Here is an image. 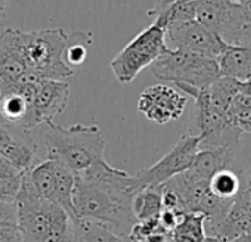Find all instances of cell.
Masks as SVG:
<instances>
[{"instance_id":"1","label":"cell","mask_w":251,"mask_h":242,"mask_svg":"<svg viewBox=\"0 0 251 242\" xmlns=\"http://www.w3.org/2000/svg\"><path fill=\"white\" fill-rule=\"evenodd\" d=\"M73 208L75 218H90L106 223L120 236L127 239L136 220L132 213V198L139 191L133 176L98 163L74 173Z\"/></svg>"},{"instance_id":"2","label":"cell","mask_w":251,"mask_h":242,"mask_svg":"<svg viewBox=\"0 0 251 242\" xmlns=\"http://www.w3.org/2000/svg\"><path fill=\"white\" fill-rule=\"evenodd\" d=\"M43 141L48 160L56 161L73 173H80L105 160V136L98 126L81 123L61 127L55 123L46 124Z\"/></svg>"},{"instance_id":"3","label":"cell","mask_w":251,"mask_h":242,"mask_svg":"<svg viewBox=\"0 0 251 242\" xmlns=\"http://www.w3.org/2000/svg\"><path fill=\"white\" fill-rule=\"evenodd\" d=\"M68 34L62 28H46L24 33L18 30V49L27 68L42 80L65 81L74 70L65 62Z\"/></svg>"},{"instance_id":"4","label":"cell","mask_w":251,"mask_h":242,"mask_svg":"<svg viewBox=\"0 0 251 242\" xmlns=\"http://www.w3.org/2000/svg\"><path fill=\"white\" fill-rule=\"evenodd\" d=\"M150 68L155 78L172 83L173 87L188 86L202 90L222 77L216 59L182 49H167Z\"/></svg>"},{"instance_id":"5","label":"cell","mask_w":251,"mask_h":242,"mask_svg":"<svg viewBox=\"0 0 251 242\" xmlns=\"http://www.w3.org/2000/svg\"><path fill=\"white\" fill-rule=\"evenodd\" d=\"M167 49L166 27L154 21L115 55L109 67L118 83H132L144 68L151 67Z\"/></svg>"},{"instance_id":"6","label":"cell","mask_w":251,"mask_h":242,"mask_svg":"<svg viewBox=\"0 0 251 242\" xmlns=\"http://www.w3.org/2000/svg\"><path fill=\"white\" fill-rule=\"evenodd\" d=\"M15 204L17 227L24 242H42L50 229L58 205L39 196L25 173L23 174Z\"/></svg>"},{"instance_id":"7","label":"cell","mask_w":251,"mask_h":242,"mask_svg":"<svg viewBox=\"0 0 251 242\" xmlns=\"http://www.w3.org/2000/svg\"><path fill=\"white\" fill-rule=\"evenodd\" d=\"M200 138L194 135H183L170 151L154 166L144 169L135 174V180L139 189L148 186H161L175 176L186 171L198 152Z\"/></svg>"},{"instance_id":"8","label":"cell","mask_w":251,"mask_h":242,"mask_svg":"<svg viewBox=\"0 0 251 242\" xmlns=\"http://www.w3.org/2000/svg\"><path fill=\"white\" fill-rule=\"evenodd\" d=\"M166 45L169 49H182L216 61L227 46L197 20L167 24Z\"/></svg>"},{"instance_id":"9","label":"cell","mask_w":251,"mask_h":242,"mask_svg":"<svg viewBox=\"0 0 251 242\" xmlns=\"http://www.w3.org/2000/svg\"><path fill=\"white\" fill-rule=\"evenodd\" d=\"M188 96L176 87L155 84L142 90L138 100V109L152 123L164 126L182 117Z\"/></svg>"},{"instance_id":"10","label":"cell","mask_w":251,"mask_h":242,"mask_svg":"<svg viewBox=\"0 0 251 242\" xmlns=\"http://www.w3.org/2000/svg\"><path fill=\"white\" fill-rule=\"evenodd\" d=\"M70 97V86L67 81L43 80L34 97V118L39 124L53 123L56 115L62 114Z\"/></svg>"},{"instance_id":"11","label":"cell","mask_w":251,"mask_h":242,"mask_svg":"<svg viewBox=\"0 0 251 242\" xmlns=\"http://www.w3.org/2000/svg\"><path fill=\"white\" fill-rule=\"evenodd\" d=\"M36 151L37 146L30 133L12 126H0V155L9 160L21 173L33 169Z\"/></svg>"},{"instance_id":"12","label":"cell","mask_w":251,"mask_h":242,"mask_svg":"<svg viewBox=\"0 0 251 242\" xmlns=\"http://www.w3.org/2000/svg\"><path fill=\"white\" fill-rule=\"evenodd\" d=\"M220 75L238 81L251 78V46H226L217 58Z\"/></svg>"},{"instance_id":"13","label":"cell","mask_w":251,"mask_h":242,"mask_svg":"<svg viewBox=\"0 0 251 242\" xmlns=\"http://www.w3.org/2000/svg\"><path fill=\"white\" fill-rule=\"evenodd\" d=\"M71 242H129L120 236L106 223L90 220V218H75L71 220Z\"/></svg>"},{"instance_id":"14","label":"cell","mask_w":251,"mask_h":242,"mask_svg":"<svg viewBox=\"0 0 251 242\" xmlns=\"http://www.w3.org/2000/svg\"><path fill=\"white\" fill-rule=\"evenodd\" d=\"M161 210V186L142 188L132 198V213L136 221L157 218L160 217Z\"/></svg>"},{"instance_id":"15","label":"cell","mask_w":251,"mask_h":242,"mask_svg":"<svg viewBox=\"0 0 251 242\" xmlns=\"http://www.w3.org/2000/svg\"><path fill=\"white\" fill-rule=\"evenodd\" d=\"M27 177L37 192L39 196L43 199L53 202L55 201V192H56V180H55V173H53V161L52 160H45L36 166H33L31 170H28ZM55 204V202H53Z\"/></svg>"},{"instance_id":"16","label":"cell","mask_w":251,"mask_h":242,"mask_svg":"<svg viewBox=\"0 0 251 242\" xmlns=\"http://www.w3.org/2000/svg\"><path fill=\"white\" fill-rule=\"evenodd\" d=\"M205 216L186 213L172 230V242H205Z\"/></svg>"},{"instance_id":"17","label":"cell","mask_w":251,"mask_h":242,"mask_svg":"<svg viewBox=\"0 0 251 242\" xmlns=\"http://www.w3.org/2000/svg\"><path fill=\"white\" fill-rule=\"evenodd\" d=\"M53 173L56 180V192H55V204L62 207L71 220H75L74 208H73V189L75 183L74 173L65 166L53 161Z\"/></svg>"},{"instance_id":"18","label":"cell","mask_w":251,"mask_h":242,"mask_svg":"<svg viewBox=\"0 0 251 242\" xmlns=\"http://www.w3.org/2000/svg\"><path fill=\"white\" fill-rule=\"evenodd\" d=\"M242 90V83L230 77H219L210 87H207L210 100L217 109L227 112L233 97Z\"/></svg>"},{"instance_id":"19","label":"cell","mask_w":251,"mask_h":242,"mask_svg":"<svg viewBox=\"0 0 251 242\" xmlns=\"http://www.w3.org/2000/svg\"><path fill=\"white\" fill-rule=\"evenodd\" d=\"M239 171L232 169H225L217 171L208 182V188L213 195H216L220 199L233 201L239 191Z\"/></svg>"},{"instance_id":"20","label":"cell","mask_w":251,"mask_h":242,"mask_svg":"<svg viewBox=\"0 0 251 242\" xmlns=\"http://www.w3.org/2000/svg\"><path fill=\"white\" fill-rule=\"evenodd\" d=\"M42 242H71V218L62 207H56L50 229Z\"/></svg>"},{"instance_id":"21","label":"cell","mask_w":251,"mask_h":242,"mask_svg":"<svg viewBox=\"0 0 251 242\" xmlns=\"http://www.w3.org/2000/svg\"><path fill=\"white\" fill-rule=\"evenodd\" d=\"M226 117L229 123L242 135H251V108H233L229 106Z\"/></svg>"},{"instance_id":"22","label":"cell","mask_w":251,"mask_h":242,"mask_svg":"<svg viewBox=\"0 0 251 242\" xmlns=\"http://www.w3.org/2000/svg\"><path fill=\"white\" fill-rule=\"evenodd\" d=\"M21 179L23 176L0 180V201H15L21 186Z\"/></svg>"},{"instance_id":"23","label":"cell","mask_w":251,"mask_h":242,"mask_svg":"<svg viewBox=\"0 0 251 242\" xmlns=\"http://www.w3.org/2000/svg\"><path fill=\"white\" fill-rule=\"evenodd\" d=\"M5 226H17L15 201H0V227Z\"/></svg>"},{"instance_id":"24","label":"cell","mask_w":251,"mask_h":242,"mask_svg":"<svg viewBox=\"0 0 251 242\" xmlns=\"http://www.w3.org/2000/svg\"><path fill=\"white\" fill-rule=\"evenodd\" d=\"M86 55H87V49L83 43H74V45H70L67 46L65 49V53H64V59L67 64H71V65H80L84 62L86 59Z\"/></svg>"},{"instance_id":"25","label":"cell","mask_w":251,"mask_h":242,"mask_svg":"<svg viewBox=\"0 0 251 242\" xmlns=\"http://www.w3.org/2000/svg\"><path fill=\"white\" fill-rule=\"evenodd\" d=\"M182 217H183V214H179V213H176V211H173V210H164V208H163L161 213H160L158 220H160V224H161L163 229L172 232V230L177 226V223L180 221Z\"/></svg>"},{"instance_id":"26","label":"cell","mask_w":251,"mask_h":242,"mask_svg":"<svg viewBox=\"0 0 251 242\" xmlns=\"http://www.w3.org/2000/svg\"><path fill=\"white\" fill-rule=\"evenodd\" d=\"M21 173L9 160H6L3 155H0V180H6V179H15L23 176Z\"/></svg>"},{"instance_id":"27","label":"cell","mask_w":251,"mask_h":242,"mask_svg":"<svg viewBox=\"0 0 251 242\" xmlns=\"http://www.w3.org/2000/svg\"><path fill=\"white\" fill-rule=\"evenodd\" d=\"M0 242H24L17 226L0 227Z\"/></svg>"},{"instance_id":"28","label":"cell","mask_w":251,"mask_h":242,"mask_svg":"<svg viewBox=\"0 0 251 242\" xmlns=\"http://www.w3.org/2000/svg\"><path fill=\"white\" fill-rule=\"evenodd\" d=\"M176 2H179V0H157L154 8L151 11H148V15L150 17H157L160 15L161 12H164L167 8H170L172 5H175Z\"/></svg>"},{"instance_id":"29","label":"cell","mask_w":251,"mask_h":242,"mask_svg":"<svg viewBox=\"0 0 251 242\" xmlns=\"http://www.w3.org/2000/svg\"><path fill=\"white\" fill-rule=\"evenodd\" d=\"M239 5H241L242 15L245 18V23L248 24V27H251V0H245V2H242Z\"/></svg>"},{"instance_id":"30","label":"cell","mask_w":251,"mask_h":242,"mask_svg":"<svg viewBox=\"0 0 251 242\" xmlns=\"http://www.w3.org/2000/svg\"><path fill=\"white\" fill-rule=\"evenodd\" d=\"M223 242H251V235H242L239 238H235V239H230V241H223Z\"/></svg>"},{"instance_id":"31","label":"cell","mask_w":251,"mask_h":242,"mask_svg":"<svg viewBox=\"0 0 251 242\" xmlns=\"http://www.w3.org/2000/svg\"><path fill=\"white\" fill-rule=\"evenodd\" d=\"M6 2H8V0H0V15L3 14V11L6 8Z\"/></svg>"},{"instance_id":"32","label":"cell","mask_w":251,"mask_h":242,"mask_svg":"<svg viewBox=\"0 0 251 242\" xmlns=\"http://www.w3.org/2000/svg\"><path fill=\"white\" fill-rule=\"evenodd\" d=\"M205 242H219L217 239H214V238H207L205 239Z\"/></svg>"},{"instance_id":"33","label":"cell","mask_w":251,"mask_h":242,"mask_svg":"<svg viewBox=\"0 0 251 242\" xmlns=\"http://www.w3.org/2000/svg\"><path fill=\"white\" fill-rule=\"evenodd\" d=\"M229 2H232V3H242V2H245V0H229Z\"/></svg>"}]
</instances>
